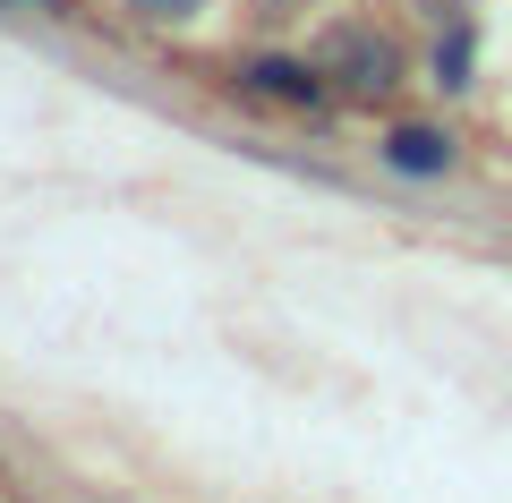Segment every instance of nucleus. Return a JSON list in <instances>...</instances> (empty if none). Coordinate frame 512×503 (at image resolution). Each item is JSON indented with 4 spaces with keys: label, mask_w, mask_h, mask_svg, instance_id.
Instances as JSON below:
<instances>
[{
    "label": "nucleus",
    "mask_w": 512,
    "mask_h": 503,
    "mask_svg": "<svg viewBox=\"0 0 512 503\" xmlns=\"http://www.w3.org/2000/svg\"><path fill=\"white\" fill-rule=\"evenodd\" d=\"M120 9H128V18H146V26H188L205 0H120Z\"/></svg>",
    "instance_id": "5"
},
{
    "label": "nucleus",
    "mask_w": 512,
    "mask_h": 503,
    "mask_svg": "<svg viewBox=\"0 0 512 503\" xmlns=\"http://www.w3.org/2000/svg\"><path fill=\"white\" fill-rule=\"evenodd\" d=\"M316 69H325L342 94H359V103H384V94L402 86V43L376 35V26H333L325 52H316Z\"/></svg>",
    "instance_id": "1"
},
{
    "label": "nucleus",
    "mask_w": 512,
    "mask_h": 503,
    "mask_svg": "<svg viewBox=\"0 0 512 503\" xmlns=\"http://www.w3.org/2000/svg\"><path fill=\"white\" fill-rule=\"evenodd\" d=\"M376 162H384V171H402V180H444V171L461 162V137L436 128V120H393L376 137Z\"/></svg>",
    "instance_id": "2"
},
{
    "label": "nucleus",
    "mask_w": 512,
    "mask_h": 503,
    "mask_svg": "<svg viewBox=\"0 0 512 503\" xmlns=\"http://www.w3.org/2000/svg\"><path fill=\"white\" fill-rule=\"evenodd\" d=\"M427 69H436L444 94H470V86H478V77H470V69H478V26L453 18V26L436 35V52H427Z\"/></svg>",
    "instance_id": "4"
},
{
    "label": "nucleus",
    "mask_w": 512,
    "mask_h": 503,
    "mask_svg": "<svg viewBox=\"0 0 512 503\" xmlns=\"http://www.w3.org/2000/svg\"><path fill=\"white\" fill-rule=\"evenodd\" d=\"M239 77H248V94H274V103H325V69L316 60H282V52H256L239 60Z\"/></svg>",
    "instance_id": "3"
},
{
    "label": "nucleus",
    "mask_w": 512,
    "mask_h": 503,
    "mask_svg": "<svg viewBox=\"0 0 512 503\" xmlns=\"http://www.w3.org/2000/svg\"><path fill=\"white\" fill-rule=\"evenodd\" d=\"M0 486H9V461H0Z\"/></svg>",
    "instance_id": "7"
},
{
    "label": "nucleus",
    "mask_w": 512,
    "mask_h": 503,
    "mask_svg": "<svg viewBox=\"0 0 512 503\" xmlns=\"http://www.w3.org/2000/svg\"><path fill=\"white\" fill-rule=\"evenodd\" d=\"M26 9H52V18H69V9H77V0H26Z\"/></svg>",
    "instance_id": "6"
}]
</instances>
